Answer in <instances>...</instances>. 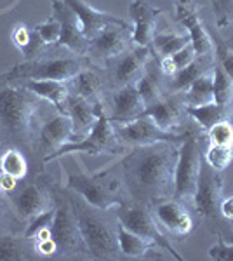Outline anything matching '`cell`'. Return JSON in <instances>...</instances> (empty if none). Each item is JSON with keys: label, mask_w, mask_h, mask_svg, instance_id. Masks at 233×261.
<instances>
[{"label": "cell", "mask_w": 233, "mask_h": 261, "mask_svg": "<svg viewBox=\"0 0 233 261\" xmlns=\"http://www.w3.org/2000/svg\"><path fill=\"white\" fill-rule=\"evenodd\" d=\"M177 162L176 143H151L133 146L118 162L131 202L155 205L174 195V172Z\"/></svg>", "instance_id": "cell-1"}, {"label": "cell", "mask_w": 233, "mask_h": 261, "mask_svg": "<svg viewBox=\"0 0 233 261\" xmlns=\"http://www.w3.org/2000/svg\"><path fill=\"white\" fill-rule=\"evenodd\" d=\"M50 107L49 101L7 73H0V140L4 145L16 146L32 159L37 129Z\"/></svg>", "instance_id": "cell-2"}, {"label": "cell", "mask_w": 233, "mask_h": 261, "mask_svg": "<svg viewBox=\"0 0 233 261\" xmlns=\"http://www.w3.org/2000/svg\"><path fill=\"white\" fill-rule=\"evenodd\" d=\"M65 193L73 209L75 220L80 228L89 252L94 259H118L122 256L117 239V225L110 223L107 211L97 209L92 204L80 197L77 192L68 190L65 187Z\"/></svg>", "instance_id": "cell-3"}, {"label": "cell", "mask_w": 233, "mask_h": 261, "mask_svg": "<svg viewBox=\"0 0 233 261\" xmlns=\"http://www.w3.org/2000/svg\"><path fill=\"white\" fill-rule=\"evenodd\" d=\"M65 171L66 188L77 192L80 197H84L89 204L97 209L110 211L117 205L131 202V199H127L124 193V181L117 166L89 174L82 167H79V162L75 161V166H65Z\"/></svg>", "instance_id": "cell-4"}, {"label": "cell", "mask_w": 233, "mask_h": 261, "mask_svg": "<svg viewBox=\"0 0 233 261\" xmlns=\"http://www.w3.org/2000/svg\"><path fill=\"white\" fill-rule=\"evenodd\" d=\"M58 187L59 185L54 181L53 176L39 172L33 179L23 178L18 181L14 190L9 193H0V195H6L11 213L18 221L24 223V228H27V225L33 218L54 207Z\"/></svg>", "instance_id": "cell-5"}, {"label": "cell", "mask_w": 233, "mask_h": 261, "mask_svg": "<svg viewBox=\"0 0 233 261\" xmlns=\"http://www.w3.org/2000/svg\"><path fill=\"white\" fill-rule=\"evenodd\" d=\"M224 181L219 171L213 169L205 161L202 164L200 176H198L197 190L193 195V207L197 209L198 216L204 220L211 231L221 233L233 241V226L231 221L223 218L221 200H223Z\"/></svg>", "instance_id": "cell-6"}, {"label": "cell", "mask_w": 233, "mask_h": 261, "mask_svg": "<svg viewBox=\"0 0 233 261\" xmlns=\"http://www.w3.org/2000/svg\"><path fill=\"white\" fill-rule=\"evenodd\" d=\"M50 239L56 244V259L92 258L89 252L80 228L75 220L65 188L58 187L54 199V216L50 223Z\"/></svg>", "instance_id": "cell-7"}, {"label": "cell", "mask_w": 233, "mask_h": 261, "mask_svg": "<svg viewBox=\"0 0 233 261\" xmlns=\"http://www.w3.org/2000/svg\"><path fill=\"white\" fill-rule=\"evenodd\" d=\"M94 110H96L94 127L89 130L84 138H80L77 141L66 143V145H63L58 151L49 155L44 161V166L71 153H86V155H92V157H99V155L117 153V151L122 148V143L118 141V138L115 134V127H113L112 120H110L103 99L96 101Z\"/></svg>", "instance_id": "cell-8"}, {"label": "cell", "mask_w": 233, "mask_h": 261, "mask_svg": "<svg viewBox=\"0 0 233 261\" xmlns=\"http://www.w3.org/2000/svg\"><path fill=\"white\" fill-rule=\"evenodd\" d=\"M47 53V50H45ZM42 56L35 60L14 65L9 71V79H33V81H59L68 82L75 75L92 65L87 56L70 54V56Z\"/></svg>", "instance_id": "cell-9"}, {"label": "cell", "mask_w": 233, "mask_h": 261, "mask_svg": "<svg viewBox=\"0 0 233 261\" xmlns=\"http://www.w3.org/2000/svg\"><path fill=\"white\" fill-rule=\"evenodd\" d=\"M204 164V141L198 134L186 133L185 140L177 148V162L174 172V199L183 202H193L197 190L198 176Z\"/></svg>", "instance_id": "cell-10"}, {"label": "cell", "mask_w": 233, "mask_h": 261, "mask_svg": "<svg viewBox=\"0 0 233 261\" xmlns=\"http://www.w3.org/2000/svg\"><path fill=\"white\" fill-rule=\"evenodd\" d=\"M70 141H75L73 125L68 115L58 112L54 107H50L45 115L42 117L39 129L35 136V146H33V162H39V166H44V161L58 151L63 145Z\"/></svg>", "instance_id": "cell-11"}, {"label": "cell", "mask_w": 233, "mask_h": 261, "mask_svg": "<svg viewBox=\"0 0 233 261\" xmlns=\"http://www.w3.org/2000/svg\"><path fill=\"white\" fill-rule=\"evenodd\" d=\"M113 209H115V218L118 220V223L124 225L127 230L134 231L139 237L150 241L159 249L171 252L172 258H176L177 261L183 259V256L177 254L176 249L172 247V244L169 242V237H165L164 231L159 228L153 213H151V209L148 205L129 202V204L117 205Z\"/></svg>", "instance_id": "cell-12"}, {"label": "cell", "mask_w": 233, "mask_h": 261, "mask_svg": "<svg viewBox=\"0 0 233 261\" xmlns=\"http://www.w3.org/2000/svg\"><path fill=\"white\" fill-rule=\"evenodd\" d=\"M153 56L151 47L136 45L124 50L122 54L105 61V81L108 89H118L127 84H136L146 70L150 58Z\"/></svg>", "instance_id": "cell-13"}, {"label": "cell", "mask_w": 233, "mask_h": 261, "mask_svg": "<svg viewBox=\"0 0 233 261\" xmlns=\"http://www.w3.org/2000/svg\"><path fill=\"white\" fill-rule=\"evenodd\" d=\"M118 141L127 146H141V145H151V143H181L185 140L186 134H176L169 130L160 129L155 124V120L150 115L143 113L138 119L125 122V124L113 125Z\"/></svg>", "instance_id": "cell-14"}, {"label": "cell", "mask_w": 233, "mask_h": 261, "mask_svg": "<svg viewBox=\"0 0 233 261\" xmlns=\"http://www.w3.org/2000/svg\"><path fill=\"white\" fill-rule=\"evenodd\" d=\"M133 27L127 24H108L97 35L89 39L87 58L91 61H108L133 47Z\"/></svg>", "instance_id": "cell-15"}, {"label": "cell", "mask_w": 233, "mask_h": 261, "mask_svg": "<svg viewBox=\"0 0 233 261\" xmlns=\"http://www.w3.org/2000/svg\"><path fill=\"white\" fill-rule=\"evenodd\" d=\"M103 103L113 125L138 119L146 110V105L139 94L136 84H127L124 87L108 91L107 99Z\"/></svg>", "instance_id": "cell-16"}, {"label": "cell", "mask_w": 233, "mask_h": 261, "mask_svg": "<svg viewBox=\"0 0 233 261\" xmlns=\"http://www.w3.org/2000/svg\"><path fill=\"white\" fill-rule=\"evenodd\" d=\"M174 18L188 33L190 42L195 47L197 56L214 54L213 37L205 30L204 23H202L200 16H198V6L195 0H176Z\"/></svg>", "instance_id": "cell-17"}, {"label": "cell", "mask_w": 233, "mask_h": 261, "mask_svg": "<svg viewBox=\"0 0 233 261\" xmlns=\"http://www.w3.org/2000/svg\"><path fill=\"white\" fill-rule=\"evenodd\" d=\"M50 4H53V16L61 24V37L56 47H65L79 56H87L89 39L84 35L77 14L63 0H53Z\"/></svg>", "instance_id": "cell-18"}, {"label": "cell", "mask_w": 233, "mask_h": 261, "mask_svg": "<svg viewBox=\"0 0 233 261\" xmlns=\"http://www.w3.org/2000/svg\"><path fill=\"white\" fill-rule=\"evenodd\" d=\"M160 7L151 6L148 0H133L129 4V14L133 21V42L136 45L150 47L155 33L159 32V19L162 16Z\"/></svg>", "instance_id": "cell-19"}, {"label": "cell", "mask_w": 233, "mask_h": 261, "mask_svg": "<svg viewBox=\"0 0 233 261\" xmlns=\"http://www.w3.org/2000/svg\"><path fill=\"white\" fill-rule=\"evenodd\" d=\"M150 209L157 220L162 223L164 228H167L171 233L177 235V237H186V235H190V231L193 228V220L183 202L171 197V199L157 202Z\"/></svg>", "instance_id": "cell-20"}, {"label": "cell", "mask_w": 233, "mask_h": 261, "mask_svg": "<svg viewBox=\"0 0 233 261\" xmlns=\"http://www.w3.org/2000/svg\"><path fill=\"white\" fill-rule=\"evenodd\" d=\"M63 2L68 4L71 11L77 14L82 32L87 39H92L103 28H107L108 24H127L125 19L118 18L115 14H110V12L97 11L94 7L89 6L87 2H84V0H63Z\"/></svg>", "instance_id": "cell-21"}, {"label": "cell", "mask_w": 233, "mask_h": 261, "mask_svg": "<svg viewBox=\"0 0 233 261\" xmlns=\"http://www.w3.org/2000/svg\"><path fill=\"white\" fill-rule=\"evenodd\" d=\"M185 112V103L179 94H165L159 101L146 107L145 113L155 120L160 129L172 133V129L181 125V115Z\"/></svg>", "instance_id": "cell-22"}, {"label": "cell", "mask_w": 233, "mask_h": 261, "mask_svg": "<svg viewBox=\"0 0 233 261\" xmlns=\"http://www.w3.org/2000/svg\"><path fill=\"white\" fill-rule=\"evenodd\" d=\"M61 113H65V115L70 117L71 125H73L75 141L86 136V134L94 127V124H96L94 103L89 101V99L80 98V96L68 94Z\"/></svg>", "instance_id": "cell-23"}, {"label": "cell", "mask_w": 233, "mask_h": 261, "mask_svg": "<svg viewBox=\"0 0 233 261\" xmlns=\"http://www.w3.org/2000/svg\"><path fill=\"white\" fill-rule=\"evenodd\" d=\"M214 63H216L214 54L197 56L190 65H186L185 68L177 70L171 79H167V84H165V94H181V92H185L198 77H200V75H204L205 71L213 70Z\"/></svg>", "instance_id": "cell-24"}, {"label": "cell", "mask_w": 233, "mask_h": 261, "mask_svg": "<svg viewBox=\"0 0 233 261\" xmlns=\"http://www.w3.org/2000/svg\"><path fill=\"white\" fill-rule=\"evenodd\" d=\"M105 84H107V81L103 79V75L91 65L75 75L73 79H70L66 86H68L70 94L80 96V98L96 103V101L103 99V96L107 94Z\"/></svg>", "instance_id": "cell-25"}, {"label": "cell", "mask_w": 233, "mask_h": 261, "mask_svg": "<svg viewBox=\"0 0 233 261\" xmlns=\"http://www.w3.org/2000/svg\"><path fill=\"white\" fill-rule=\"evenodd\" d=\"M39 258L33 241L24 237L23 231L0 233V261H19Z\"/></svg>", "instance_id": "cell-26"}, {"label": "cell", "mask_w": 233, "mask_h": 261, "mask_svg": "<svg viewBox=\"0 0 233 261\" xmlns=\"http://www.w3.org/2000/svg\"><path fill=\"white\" fill-rule=\"evenodd\" d=\"M21 86H24L27 89L33 91L35 94H39L42 99L49 101L58 112H63L65 101L68 98L70 91L66 82L59 81H33V79H14Z\"/></svg>", "instance_id": "cell-27"}, {"label": "cell", "mask_w": 233, "mask_h": 261, "mask_svg": "<svg viewBox=\"0 0 233 261\" xmlns=\"http://www.w3.org/2000/svg\"><path fill=\"white\" fill-rule=\"evenodd\" d=\"M185 113L200 125V129L207 133L211 127L224 120L233 122V107L218 103H207L202 107H185Z\"/></svg>", "instance_id": "cell-28"}, {"label": "cell", "mask_w": 233, "mask_h": 261, "mask_svg": "<svg viewBox=\"0 0 233 261\" xmlns=\"http://www.w3.org/2000/svg\"><path fill=\"white\" fill-rule=\"evenodd\" d=\"M12 42L24 56V61L35 60L42 56L49 47L42 42L40 35L37 33L35 28H30L27 24L18 23L12 30Z\"/></svg>", "instance_id": "cell-29"}, {"label": "cell", "mask_w": 233, "mask_h": 261, "mask_svg": "<svg viewBox=\"0 0 233 261\" xmlns=\"http://www.w3.org/2000/svg\"><path fill=\"white\" fill-rule=\"evenodd\" d=\"M117 239H118V247H120L122 256H125V258H143V256L150 254L151 251L159 249L150 241L139 237L134 231L127 230L120 223L117 225Z\"/></svg>", "instance_id": "cell-30"}, {"label": "cell", "mask_w": 233, "mask_h": 261, "mask_svg": "<svg viewBox=\"0 0 233 261\" xmlns=\"http://www.w3.org/2000/svg\"><path fill=\"white\" fill-rule=\"evenodd\" d=\"M185 107H202V105L214 101V87H213V70L205 71L204 75L195 81L185 92H181Z\"/></svg>", "instance_id": "cell-31"}, {"label": "cell", "mask_w": 233, "mask_h": 261, "mask_svg": "<svg viewBox=\"0 0 233 261\" xmlns=\"http://www.w3.org/2000/svg\"><path fill=\"white\" fill-rule=\"evenodd\" d=\"M190 44L188 33H172V32H157L151 40V53L157 58L172 56L179 49Z\"/></svg>", "instance_id": "cell-32"}, {"label": "cell", "mask_w": 233, "mask_h": 261, "mask_svg": "<svg viewBox=\"0 0 233 261\" xmlns=\"http://www.w3.org/2000/svg\"><path fill=\"white\" fill-rule=\"evenodd\" d=\"M0 169L4 174L21 181L28 174V161L23 150L16 146H7L0 155Z\"/></svg>", "instance_id": "cell-33"}, {"label": "cell", "mask_w": 233, "mask_h": 261, "mask_svg": "<svg viewBox=\"0 0 233 261\" xmlns=\"http://www.w3.org/2000/svg\"><path fill=\"white\" fill-rule=\"evenodd\" d=\"M213 87H214V103L233 107V81L218 63L213 66Z\"/></svg>", "instance_id": "cell-34"}, {"label": "cell", "mask_w": 233, "mask_h": 261, "mask_svg": "<svg viewBox=\"0 0 233 261\" xmlns=\"http://www.w3.org/2000/svg\"><path fill=\"white\" fill-rule=\"evenodd\" d=\"M204 161L216 171H224L233 161V145H211L204 151Z\"/></svg>", "instance_id": "cell-35"}, {"label": "cell", "mask_w": 233, "mask_h": 261, "mask_svg": "<svg viewBox=\"0 0 233 261\" xmlns=\"http://www.w3.org/2000/svg\"><path fill=\"white\" fill-rule=\"evenodd\" d=\"M214 58L221 68L226 71L233 81V47L228 44L226 40L219 39L218 35H214Z\"/></svg>", "instance_id": "cell-36"}, {"label": "cell", "mask_w": 233, "mask_h": 261, "mask_svg": "<svg viewBox=\"0 0 233 261\" xmlns=\"http://www.w3.org/2000/svg\"><path fill=\"white\" fill-rule=\"evenodd\" d=\"M211 9L214 14V23L219 30L233 24V0H211Z\"/></svg>", "instance_id": "cell-37"}, {"label": "cell", "mask_w": 233, "mask_h": 261, "mask_svg": "<svg viewBox=\"0 0 233 261\" xmlns=\"http://www.w3.org/2000/svg\"><path fill=\"white\" fill-rule=\"evenodd\" d=\"M33 28L37 30L42 42H44L47 47H54V45H58L59 37H61V24H59V21L54 18L53 14H50V18L47 21H44V23L37 24V27H33Z\"/></svg>", "instance_id": "cell-38"}, {"label": "cell", "mask_w": 233, "mask_h": 261, "mask_svg": "<svg viewBox=\"0 0 233 261\" xmlns=\"http://www.w3.org/2000/svg\"><path fill=\"white\" fill-rule=\"evenodd\" d=\"M207 141L211 145H233V122L224 120L207 130Z\"/></svg>", "instance_id": "cell-39"}, {"label": "cell", "mask_w": 233, "mask_h": 261, "mask_svg": "<svg viewBox=\"0 0 233 261\" xmlns=\"http://www.w3.org/2000/svg\"><path fill=\"white\" fill-rule=\"evenodd\" d=\"M216 237L218 242L209 249V258L214 261H233V241L228 244L221 233H216Z\"/></svg>", "instance_id": "cell-40"}, {"label": "cell", "mask_w": 233, "mask_h": 261, "mask_svg": "<svg viewBox=\"0 0 233 261\" xmlns=\"http://www.w3.org/2000/svg\"><path fill=\"white\" fill-rule=\"evenodd\" d=\"M195 58H197V53H195V47L192 45V42H190L188 45H185L183 49H179L177 53L172 54L171 60L176 65V68L181 70V68H185L186 65H190V63H192Z\"/></svg>", "instance_id": "cell-41"}, {"label": "cell", "mask_w": 233, "mask_h": 261, "mask_svg": "<svg viewBox=\"0 0 233 261\" xmlns=\"http://www.w3.org/2000/svg\"><path fill=\"white\" fill-rule=\"evenodd\" d=\"M221 214L223 218L233 221V195L230 197H223L221 200Z\"/></svg>", "instance_id": "cell-42"}, {"label": "cell", "mask_w": 233, "mask_h": 261, "mask_svg": "<svg viewBox=\"0 0 233 261\" xmlns=\"http://www.w3.org/2000/svg\"><path fill=\"white\" fill-rule=\"evenodd\" d=\"M6 148H7V146L4 145V143H2V140H0V155H2V151L6 150Z\"/></svg>", "instance_id": "cell-43"}, {"label": "cell", "mask_w": 233, "mask_h": 261, "mask_svg": "<svg viewBox=\"0 0 233 261\" xmlns=\"http://www.w3.org/2000/svg\"><path fill=\"white\" fill-rule=\"evenodd\" d=\"M2 176H4V172H2V169H0V179H2Z\"/></svg>", "instance_id": "cell-44"}, {"label": "cell", "mask_w": 233, "mask_h": 261, "mask_svg": "<svg viewBox=\"0 0 233 261\" xmlns=\"http://www.w3.org/2000/svg\"><path fill=\"white\" fill-rule=\"evenodd\" d=\"M230 45H231V44H230ZM231 47H233V45H231Z\"/></svg>", "instance_id": "cell-45"}]
</instances>
